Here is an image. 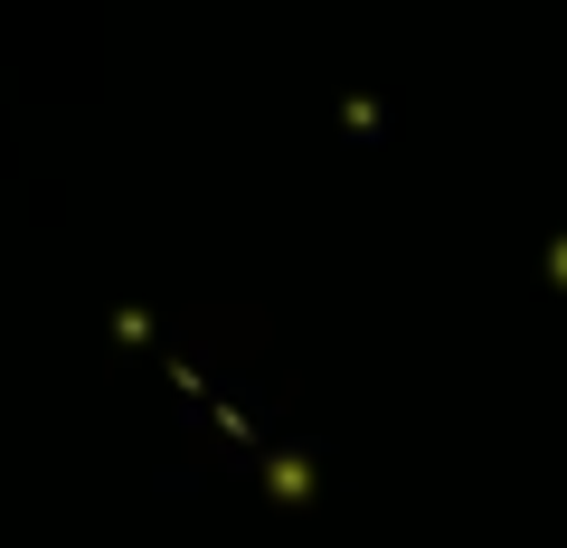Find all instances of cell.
<instances>
[{"label":"cell","instance_id":"1","mask_svg":"<svg viewBox=\"0 0 567 548\" xmlns=\"http://www.w3.org/2000/svg\"><path fill=\"white\" fill-rule=\"evenodd\" d=\"M548 285H567V237H558V246H548Z\"/></svg>","mask_w":567,"mask_h":548}]
</instances>
